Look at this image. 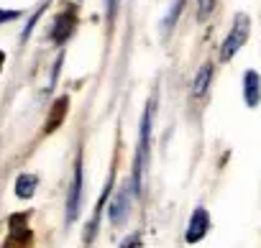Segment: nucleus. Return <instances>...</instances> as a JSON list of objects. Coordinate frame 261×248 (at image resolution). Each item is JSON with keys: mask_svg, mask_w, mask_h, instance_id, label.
Returning <instances> with one entry per match:
<instances>
[{"mask_svg": "<svg viewBox=\"0 0 261 248\" xmlns=\"http://www.w3.org/2000/svg\"><path fill=\"white\" fill-rule=\"evenodd\" d=\"M151 120H154V100L146 105L144 118H141V141L136 151V169H134V192L141 195V182L149 167V146H151Z\"/></svg>", "mask_w": 261, "mask_h": 248, "instance_id": "nucleus-1", "label": "nucleus"}, {"mask_svg": "<svg viewBox=\"0 0 261 248\" xmlns=\"http://www.w3.org/2000/svg\"><path fill=\"white\" fill-rule=\"evenodd\" d=\"M248 34H251V21H248L246 13H238V16L233 18V26H230L225 41L220 44V62L233 59V54L248 41Z\"/></svg>", "mask_w": 261, "mask_h": 248, "instance_id": "nucleus-2", "label": "nucleus"}, {"mask_svg": "<svg viewBox=\"0 0 261 248\" xmlns=\"http://www.w3.org/2000/svg\"><path fill=\"white\" fill-rule=\"evenodd\" d=\"M80 207H82V154H77L72 187H69V195H67V220L69 223L80 215Z\"/></svg>", "mask_w": 261, "mask_h": 248, "instance_id": "nucleus-3", "label": "nucleus"}, {"mask_svg": "<svg viewBox=\"0 0 261 248\" xmlns=\"http://www.w3.org/2000/svg\"><path fill=\"white\" fill-rule=\"evenodd\" d=\"M207 230H210V212L200 205V207H195V212H192V217H190L185 240H187L190 245H195V243H200V240L207 235Z\"/></svg>", "mask_w": 261, "mask_h": 248, "instance_id": "nucleus-4", "label": "nucleus"}, {"mask_svg": "<svg viewBox=\"0 0 261 248\" xmlns=\"http://www.w3.org/2000/svg\"><path fill=\"white\" fill-rule=\"evenodd\" d=\"M128 212H130V197H128L125 189H118V195L110 202V225L120 228L128 220Z\"/></svg>", "mask_w": 261, "mask_h": 248, "instance_id": "nucleus-5", "label": "nucleus"}, {"mask_svg": "<svg viewBox=\"0 0 261 248\" xmlns=\"http://www.w3.org/2000/svg\"><path fill=\"white\" fill-rule=\"evenodd\" d=\"M243 100L248 107H256L261 102V77L253 69H248L243 74Z\"/></svg>", "mask_w": 261, "mask_h": 248, "instance_id": "nucleus-6", "label": "nucleus"}, {"mask_svg": "<svg viewBox=\"0 0 261 248\" xmlns=\"http://www.w3.org/2000/svg\"><path fill=\"white\" fill-rule=\"evenodd\" d=\"M74 26H77L74 13H62V16L57 18V23H54V41H57V44H64V41L72 36Z\"/></svg>", "mask_w": 261, "mask_h": 248, "instance_id": "nucleus-7", "label": "nucleus"}, {"mask_svg": "<svg viewBox=\"0 0 261 248\" xmlns=\"http://www.w3.org/2000/svg\"><path fill=\"white\" fill-rule=\"evenodd\" d=\"M36 187H39V177L26 172V174H21V177L16 179V197H21V200H31L34 192H36Z\"/></svg>", "mask_w": 261, "mask_h": 248, "instance_id": "nucleus-8", "label": "nucleus"}, {"mask_svg": "<svg viewBox=\"0 0 261 248\" xmlns=\"http://www.w3.org/2000/svg\"><path fill=\"white\" fill-rule=\"evenodd\" d=\"M210 79H213V64H202L200 72L195 74V82H192V95L195 97H202L210 87Z\"/></svg>", "mask_w": 261, "mask_h": 248, "instance_id": "nucleus-9", "label": "nucleus"}, {"mask_svg": "<svg viewBox=\"0 0 261 248\" xmlns=\"http://www.w3.org/2000/svg\"><path fill=\"white\" fill-rule=\"evenodd\" d=\"M182 11H185V0H172V3H169V11H167V16H164V21H162V31H164V36L172 34V29H174L177 18L182 16Z\"/></svg>", "mask_w": 261, "mask_h": 248, "instance_id": "nucleus-10", "label": "nucleus"}, {"mask_svg": "<svg viewBox=\"0 0 261 248\" xmlns=\"http://www.w3.org/2000/svg\"><path fill=\"white\" fill-rule=\"evenodd\" d=\"M115 11H118V0H108V16H110V21L115 18Z\"/></svg>", "mask_w": 261, "mask_h": 248, "instance_id": "nucleus-11", "label": "nucleus"}, {"mask_svg": "<svg viewBox=\"0 0 261 248\" xmlns=\"http://www.w3.org/2000/svg\"><path fill=\"white\" fill-rule=\"evenodd\" d=\"M18 13L16 11H0V23H3V21H11V18H16Z\"/></svg>", "mask_w": 261, "mask_h": 248, "instance_id": "nucleus-12", "label": "nucleus"}, {"mask_svg": "<svg viewBox=\"0 0 261 248\" xmlns=\"http://www.w3.org/2000/svg\"><path fill=\"white\" fill-rule=\"evenodd\" d=\"M139 243H141V238H139V235H134V238H128V240L123 243V248H134V245H139Z\"/></svg>", "mask_w": 261, "mask_h": 248, "instance_id": "nucleus-13", "label": "nucleus"}, {"mask_svg": "<svg viewBox=\"0 0 261 248\" xmlns=\"http://www.w3.org/2000/svg\"><path fill=\"white\" fill-rule=\"evenodd\" d=\"M0 64H3V54H0Z\"/></svg>", "mask_w": 261, "mask_h": 248, "instance_id": "nucleus-14", "label": "nucleus"}]
</instances>
